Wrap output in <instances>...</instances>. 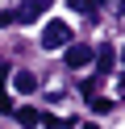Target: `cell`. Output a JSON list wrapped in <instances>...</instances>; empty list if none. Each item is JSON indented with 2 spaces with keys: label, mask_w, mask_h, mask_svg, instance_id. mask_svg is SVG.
Masks as SVG:
<instances>
[{
  "label": "cell",
  "mask_w": 125,
  "mask_h": 129,
  "mask_svg": "<svg viewBox=\"0 0 125 129\" xmlns=\"http://www.w3.org/2000/svg\"><path fill=\"white\" fill-rule=\"evenodd\" d=\"M42 46H46V50H58V46H71V25H67V21H50L46 29H42Z\"/></svg>",
  "instance_id": "1"
},
{
  "label": "cell",
  "mask_w": 125,
  "mask_h": 129,
  "mask_svg": "<svg viewBox=\"0 0 125 129\" xmlns=\"http://www.w3.org/2000/svg\"><path fill=\"white\" fill-rule=\"evenodd\" d=\"M50 9V0H21V9L13 13V21H21V25H29V21H38L42 13Z\"/></svg>",
  "instance_id": "2"
},
{
  "label": "cell",
  "mask_w": 125,
  "mask_h": 129,
  "mask_svg": "<svg viewBox=\"0 0 125 129\" xmlns=\"http://www.w3.org/2000/svg\"><path fill=\"white\" fill-rule=\"evenodd\" d=\"M88 62H92V46H83V42H71V46H67V67L79 71V67H88Z\"/></svg>",
  "instance_id": "3"
},
{
  "label": "cell",
  "mask_w": 125,
  "mask_h": 129,
  "mask_svg": "<svg viewBox=\"0 0 125 129\" xmlns=\"http://www.w3.org/2000/svg\"><path fill=\"white\" fill-rule=\"evenodd\" d=\"M13 87H17L21 96L38 92V75H33V71H13Z\"/></svg>",
  "instance_id": "4"
},
{
  "label": "cell",
  "mask_w": 125,
  "mask_h": 129,
  "mask_svg": "<svg viewBox=\"0 0 125 129\" xmlns=\"http://www.w3.org/2000/svg\"><path fill=\"white\" fill-rule=\"evenodd\" d=\"M113 62H117V54H113V46H100V50H96V75H92V79H100V75H108V71H113Z\"/></svg>",
  "instance_id": "5"
},
{
  "label": "cell",
  "mask_w": 125,
  "mask_h": 129,
  "mask_svg": "<svg viewBox=\"0 0 125 129\" xmlns=\"http://www.w3.org/2000/svg\"><path fill=\"white\" fill-rule=\"evenodd\" d=\"M17 121H21V125H38L42 112H38V108H17Z\"/></svg>",
  "instance_id": "6"
},
{
  "label": "cell",
  "mask_w": 125,
  "mask_h": 129,
  "mask_svg": "<svg viewBox=\"0 0 125 129\" xmlns=\"http://www.w3.org/2000/svg\"><path fill=\"white\" fill-rule=\"evenodd\" d=\"M67 4H71L75 13H83V17H92V13H96V0H67Z\"/></svg>",
  "instance_id": "7"
},
{
  "label": "cell",
  "mask_w": 125,
  "mask_h": 129,
  "mask_svg": "<svg viewBox=\"0 0 125 129\" xmlns=\"http://www.w3.org/2000/svg\"><path fill=\"white\" fill-rule=\"evenodd\" d=\"M88 104H92V112H100V117L113 112V100H100V96H88Z\"/></svg>",
  "instance_id": "8"
},
{
  "label": "cell",
  "mask_w": 125,
  "mask_h": 129,
  "mask_svg": "<svg viewBox=\"0 0 125 129\" xmlns=\"http://www.w3.org/2000/svg\"><path fill=\"white\" fill-rule=\"evenodd\" d=\"M108 4H113V9H117V13H125V0H108Z\"/></svg>",
  "instance_id": "9"
},
{
  "label": "cell",
  "mask_w": 125,
  "mask_h": 129,
  "mask_svg": "<svg viewBox=\"0 0 125 129\" xmlns=\"http://www.w3.org/2000/svg\"><path fill=\"white\" fill-rule=\"evenodd\" d=\"M121 58H125V50H121Z\"/></svg>",
  "instance_id": "10"
}]
</instances>
